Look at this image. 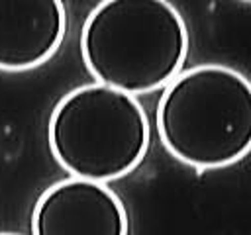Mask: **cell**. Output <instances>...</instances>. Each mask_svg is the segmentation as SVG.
I'll use <instances>...</instances> for the list:
<instances>
[{"instance_id": "5b68a950", "label": "cell", "mask_w": 251, "mask_h": 235, "mask_svg": "<svg viewBox=\"0 0 251 235\" xmlns=\"http://www.w3.org/2000/svg\"><path fill=\"white\" fill-rule=\"evenodd\" d=\"M67 12L59 0H0V70L47 63L61 47Z\"/></svg>"}, {"instance_id": "7a4b0ae2", "label": "cell", "mask_w": 251, "mask_h": 235, "mask_svg": "<svg viewBox=\"0 0 251 235\" xmlns=\"http://www.w3.org/2000/svg\"><path fill=\"white\" fill-rule=\"evenodd\" d=\"M165 149L196 168H222L251 147V84L239 70L204 63L180 70L157 104Z\"/></svg>"}, {"instance_id": "6da1fadb", "label": "cell", "mask_w": 251, "mask_h": 235, "mask_svg": "<svg viewBox=\"0 0 251 235\" xmlns=\"http://www.w3.org/2000/svg\"><path fill=\"white\" fill-rule=\"evenodd\" d=\"M190 37L167 0H104L80 31V57L98 84L133 94L165 88L186 61Z\"/></svg>"}, {"instance_id": "3957f363", "label": "cell", "mask_w": 251, "mask_h": 235, "mask_svg": "<svg viewBox=\"0 0 251 235\" xmlns=\"http://www.w3.org/2000/svg\"><path fill=\"white\" fill-rule=\"evenodd\" d=\"M149 135V119L137 98L98 82L67 92L47 121L55 161L71 176L102 184L137 168Z\"/></svg>"}, {"instance_id": "277c9868", "label": "cell", "mask_w": 251, "mask_h": 235, "mask_svg": "<svg viewBox=\"0 0 251 235\" xmlns=\"http://www.w3.org/2000/svg\"><path fill=\"white\" fill-rule=\"evenodd\" d=\"M129 219L120 196L106 184L63 178L37 198L31 235H127Z\"/></svg>"}, {"instance_id": "8992f818", "label": "cell", "mask_w": 251, "mask_h": 235, "mask_svg": "<svg viewBox=\"0 0 251 235\" xmlns=\"http://www.w3.org/2000/svg\"><path fill=\"white\" fill-rule=\"evenodd\" d=\"M0 235H20V233H10V231H0Z\"/></svg>"}]
</instances>
